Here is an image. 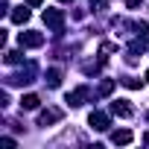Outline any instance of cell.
Listing matches in <instances>:
<instances>
[{
    "label": "cell",
    "mask_w": 149,
    "mask_h": 149,
    "mask_svg": "<svg viewBox=\"0 0 149 149\" xmlns=\"http://www.w3.org/2000/svg\"><path fill=\"white\" fill-rule=\"evenodd\" d=\"M44 24H47L50 29L61 32V26H64V12H61V9H44Z\"/></svg>",
    "instance_id": "cell-1"
},
{
    "label": "cell",
    "mask_w": 149,
    "mask_h": 149,
    "mask_svg": "<svg viewBox=\"0 0 149 149\" xmlns=\"http://www.w3.org/2000/svg\"><path fill=\"white\" fill-rule=\"evenodd\" d=\"M18 44L21 47H41L44 44V35L41 32H32V29L29 32H18Z\"/></svg>",
    "instance_id": "cell-2"
},
{
    "label": "cell",
    "mask_w": 149,
    "mask_h": 149,
    "mask_svg": "<svg viewBox=\"0 0 149 149\" xmlns=\"http://www.w3.org/2000/svg\"><path fill=\"white\" fill-rule=\"evenodd\" d=\"M88 123H91V129H94V132H105V129L111 126V120H108V114H102V111H91V117H88Z\"/></svg>",
    "instance_id": "cell-3"
},
{
    "label": "cell",
    "mask_w": 149,
    "mask_h": 149,
    "mask_svg": "<svg viewBox=\"0 0 149 149\" xmlns=\"http://www.w3.org/2000/svg\"><path fill=\"white\" fill-rule=\"evenodd\" d=\"M111 114H117V117H132L134 108H132L129 100H114V102H111Z\"/></svg>",
    "instance_id": "cell-4"
},
{
    "label": "cell",
    "mask_w": 149,
    "mask_h": 149,
    "mask_svg": "<svg viewBox=\"0 0 149 149\" xmlns=\"http://www.w3.org/2000/svg\"><path fill=\"white\" fill-rule=\"evenodd\" d=\"M85 100H88V88H76V91L67 94V105H73V108H79Z\"/></svg>",
    "instance_id": "cell-5"
},
{
    "label": "cell",
    "mask_w": 149,
    "mask_h": 149,
    "mask_svg": "<svg viewBox=\"0 0 149 149\" xmlns=\"http://www.w3.org/2000/svg\"><path fill=\"white\" fill-rule=\"evenodd\" d=\"M56 120H61V111H58V108H47V111L38 114V126H50V123H56Z\"/></svg>",
    "instance_id": "cell-6"
},
{
    "label": "cell",
    "mask_w": 149,
    "mask_h": 149,
    "mask_svg": "<svg viewBox=\"0 0 149 149\" xmlns=\"http://www.w3.org/2000/svg\"><path fill=\"white\" fill-rule=\"evenodd\" d=\"M132 140H134V134H132L129 129H120V132L111 134V143H117V146H126V143H132Z\"/></svg>",
    "instance_id": "cell-7"
},
{
    "label": "cell",
    "mask_w": 149,
    "mask_h": 149,
    "mask_svg": "<svg viewBox=\"0 0 149 149\" xmlns=\"http://www.w3.org/2000/svg\"><path fill=\"white\" fill-rule=\"evenodd\" d=\"M38 102H41V100H38L35 94H24V97H21V108H24V111H35Z\"/></svg>",
    "instance_id": "cell-8"
},
{
    "label": "cell",
    "mask_w": 149,
    "mask_h": 149,
    "mask_svg": "<svg viewBox=\"0 0 149 149\" xmlns=\"http://www.w3.org/2000/svg\"><path fill=\"white\" fill-rule=\"evenodd\" d=\"M47 85H50V88H58V85H61V70H58V67H50V70H47Z\"/></svg>",
    "instance_id": "cell-9"
},
{
    "label": "cell",
    "mask_w": 149,
    "mask_h": 149,
    "mask_svg": "<svg viewBox=\"0 0 149 149\" xmlns=\"http://www.w3.org/2000/svg\"><path fill=\"white\" fill-rule=\"evenodd\" d=\"M12 21H15V24H26V21H29V9H26V6L12 9Z\"/></svg>",
    "instance_id": "cell-10"
},
{
    "label": "cell",
    "mask_w": 149,
    "mask_h": 149,
    "mask_svg": "<svg viewBox=\"0 0 149 149\" xmlns=\"http://www.w3.org/2000/svg\"><path fill=\"white\" fill-rule=\"evenodd\" d=\"M3 58H6V64H18V61H24V53L21 50H9Z\"/></svg>",
    "instance_id": "cell-11"
},
{
    "label": "cell",
    "mask_w": 149,
    "mask_h": 149,
    "mask_svg": "<svg viewBox=\"0 0 149 149\" xmlns=\"http://www.w3.org/2000/svg\"><path fill=\"white\" fill-rule=\"evenodd\" d=\"M111 91H114V79H105V82L100 85V97H108Z\"/></svg>",
    "instance_id": "cell-12"
},
{
    "label": "cell",
    "mask_w": 149,
    "mask_h": 149,
    "mask_svg": "<svg viewBox=\"0 0 149 149\" xmlns=\"http://www.w3.org/2000/svg\"><path fill=\"white\" fill-rule=\"evenodd\" d=\"M123 85H126V88H140V82H137V79H132V76H126V79H123Z\"/></svg>",
    "instance_id": "cell-13"
},
{
    "label": "cell",
    "mask_w": 149,
    "mask_h": 149,
    "mask_svg": "<svg viewBox=\"0 0 149 149\" xmlns=\"http://www.w3.org/2000/svg\"><path fill=\"white\" fill-rule=\"evenodd\" d=\"M0 146H3V149H15V140H12V137H3V140H0Z\"/></svg>",
    "instance_id": "cell-14"
},
{
    "label": "cell",
    "mask_w": 149,
    "mask_h": 149,
    "mask_svg": "<svg viewBox=\"0 0 149 149\" xmlns=\"http://www.w3.org/2000/svg\"><path fill=\"white\" fill-rule=\"evenodd\" d=\"M126 6H129V9H137V6H140V0H126Z\"/></svg>",
    "instance_id": "cell-15"
},
{
    "label": "cell",
    "mask_w": 149,
    "mask_h": 149,
    "mask_svg": "<svg viewBox=\"0 0 149 149\" xmlns=\"http://www.w3.org/2000/svg\"><path fill=\"white\" fill-rule=\"evenodd\" d=\"M44 0H26V6H41Z\"/></svg>",
    "instance_id": "cell-16"
},
{
    "label": "cell",
    "mask_w": 149,
    "mask_h": 149,
    "mask_svg": "<svg viewBox=\"0 0 149 149\" xmlns=\"http://www.w3.org/2000/svg\"><path fill=\"white\" fill-rule=\"evenodd\" d=\"M143 143H146V146H149V132H146V134H143Z\"/></svg>",
    "instance_id": "cell-17"
},
{
    "label": "cell",
    "mask_w": 149,
    "mask_h": 149,
    "mask_svg": "<svg viewBox=\"0 0 149 149\" xmlns=\"http://www.w3.org/2000/svg\"><path fill=\"white\" fill-rule=\"evenodd\" d=\"M146 82H149V70H146Z\"/></svg>",
    "instance_id": "cell-18"
},
{
    "label": "cell",
    "mask_w": 149,
    "mask_h": 149,
    "mask_svg": "<svg viewBox=\"0 0 149 149\" xmlns=\"http://www.w3.org/2000/svg\"><path fill=\"white\" fill-rule=\"evenodd\" d=\"M61 3H67V0H61Z\"/></svg>",
    "instance_id": "cell-19"
}]
</instances>
